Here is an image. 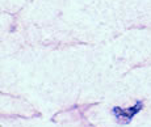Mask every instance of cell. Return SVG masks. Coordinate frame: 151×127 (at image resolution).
I'll use <instances>...</instances> for the list:
<instances>
[{"label":"cell","mask_w":151,"mask_h":127,"mask_svg":"<svg viewBox=\"0 0 151 127\" xmlns=\"http://www.w3.org/2000/svg\"><path fill=\"white\" fill-rule=\"evenodd\" d=\"M141 109H142V102H137L135 105H133L132 108H126V109L117 106V108L113 109V114L116 115V118H117L120 122L129 123L130 121H132V118L141 111Z\"/></svg>","instance_id":"cell-1"}]
</instances>
